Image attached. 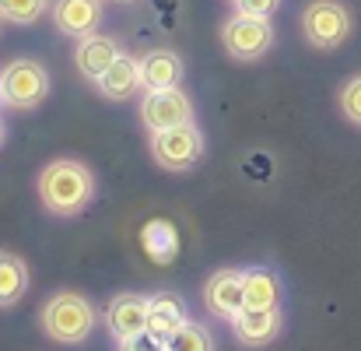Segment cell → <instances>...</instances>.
<instances>
[{
    "label": "cell",
    "instance_id": "16",
    "mask_svg": "<svg viewBox=\"0 0 361 351\" xmlns=\"http://www.w3.org/2000/svg\"><path fill=\"white\" fill-rule=\"evenodd\" d=\"M281 306V281L267 267L242 270V309H274Z\"/></svg>",
    "mask_w": 361,
    "mask_h": 351
},
{
    "label": "cell",
    "instance_id": "19",
    "mask_svg": "<svg viewBox=\"0 0 361 351\" xmlns=\"http://www.w3.org/2000/svg\"><path fill=\"white\" fill-rule=\"evenodd\" d=\"M165 351H214V338H211V331H207L204 323L186 320V323L172 334V341L165 345Z\"/></svg>",
    "mask_w": 361,
    "mask_h": 351
},
{
    "label": "cell",
    "instance_id": "4",
    "mask_svg": "<svg viewBox=\"0 0 361 351\" xmlns=\"http://www.w3.org/2000/svg\"><path fill=\"white\" fill-rule=\"evenodd\" d=\"M147 148L154 165H161L165 172H190L204 158V133L197 123H183V126L154 130Z\"/></svg>",
    "mask_w": 361,
    "mask_h": 351
},
{
    "label": "cell",
    "instance_id": "23",
    "mask_svg": "<svg viewBox=\"0 0 361 351\" xmlns=\"http://www.w3.org/2000/svg\"><path fill=\"white\" fill-rule=\"evenodd\" d=\"M116 345H120L116 351H165V345H161L158 338H151L147 331H144V334H133V338H123Z\"/></svg>",
    "mask_w": 361,
    "mask_h": 351
},
{
    "label": "cell",
    "instance_id": "20",
    "mask_svg": "<svg viewBox=\"0 0 361 351\" xmlns=\"http://www.w3.org/2000/svg\"><path fill=\"white\" fill-rule=\"evenodd\" d=\"M49 11V0H0V21L7 25H35Z\"/></svg>",
    "mask_w": 361,
    "mask_h": 351
},
{
    "label": "cell",
    "instance_id": "10",
    "mask_svg": "<svg viewBox=\"0 0 361 351\" xmlns=\"http://www.w3.org/2000/svg\"><path fill=\"white\" fill-rule=\"evenodd\" d=\"M123 46L116 35H106V32H92L85 39H78V49H74V64L78 71L88 78V81H99L116 60H120Z\"/></svg>",
    "mask_w": 361,
    "mask_h": 351
},
{
    "label": "cell",
    "instance_id": "12",
    "mask_svg": "<svg viewBox=\"0 0 361 351\" xmlns=\"http://www.w3.org/2000/svg\"><path fill=\"white\" fill-rule=\"evenodd\" d=\"M204 306L218 316V320H232L242 309V270H214L204 285Z\"/></svg>",
    "mask_w": 361,
    "mask_h": 351
},
{
    "label": "cell",
    "instance_id": "3",
    "mask_svg": "<svg viewBox=\"0 0 361 351\" xmlns=\"http://www.w3.org/2000/svg\"><path fill=\"white\" fill-rule=\"evenodd\" d=\"M49 88H53V78L39 60L18 56V60L0 67V106L4 109L28 113V109L46 102Z\"/></svg>",
    "mask_w": 361,
    "mask_h": 351
},
{
    "label": "cell",
    "instance_id": "25",
    "mask_svg": "<svg viewBox=\"0 0 361 351\" xmlns=\"http://www.w3.org/2000/svg\"><path fill=\"white\" fill-rule=\"evenodd\" d=\"M113 4H133V0H113Z\"/></svg>",
    "mask_w": 361,
    "mask_h": 351
},
{
    "label": "cell",
    "instance_id": "2",
    "mask_svg": "<svg viewBox=\"0 0 361 351\" xmlns=\"http://www.w3.org/2000/svg\"><path fill=\"white\" fill-rule=\"evenodd\" d=\"M39 323H42L49 341L81 345V341H88V334L95 327V309L78 292H56L53 299H46V306L39 313Z\"/></svg>",
    "mask_w": 361,
    "mask_h": 351
},
{
    "label": "cell",
    "instance_id": "18",
    "mask_svg": "<svg viewBox=\"0 0 361 351\" xmlns=\"http://www.w3.org/2000/svg\"><path fill=\"white\" fill-rule=\"evenodd\" d=\"M144 249H147V256H151L154 263H169V260L176 256V249H179V239H176L172 222H165V218L147 222V225H144Z\"/></svg>",
    "mask_w": 361,
    "mask_h": 351
},
{
    "label": "cell",
    "instance_id": "17",
    "mask_svg": "<svg viewBox=\"0 0 361 351\" xmlns=\"http://www.w3.org/2000/svg\"><path fill=\"white\" fill-rule=\"evenodd\" d=\"M28 292V263L18 253L0 249V306H18Z\"/></svg>",
    "mask_w": 361,
    "mask_h": 351
},
{
    "label": "cell",
    "instance_id": "7",
    "mask_svg": "<svg viewBox=\"0 0 361 351\" xmlns=\"http://www.w3.org/2000/svg\"><path fill=\"white\" fill-rule=\"evenodd\" d=\"M193 113H197L193 99L183 92V85L154 88V92H144V99H140V123L147 126V133L193 123Z\"/></svg>",
    "mask_w": 361,
    "mask_h": 351
},
{
    "label": "cell",
    "instance_id": "24",
    "mask_svg": "<svg viewBox=\"0 0 361 351\" xmlns=\"http://www.w3.org/2000/svg\"><path fill=\"white\" fill-rule=\"evenodd\" d=\"M4 137H7V130H4V119H0V148H4Z\"/></svg>",
    "mask_w": 361,
    "mask_h": 351
},
{
    "label": "cell",
    "instance_id": "13",
    "mask_svg": "<svg viewBox=\"0 0 361 351\" xmlns=\"http://www.w3.org/2000/svg\"><path fill=\"white\" fill-rule=\"evenodd\" d=\"M137 67H140V85H144V92L183 85V74H186L183 56L172 53V49H147L144 56H137Z\"/></svg>",
    "mask_w": 361,
    "mask_h": 351
},
{
    "label": "cell",
    "instance_id": "9",
    "mask_svg": "<svg viewBox=\"0 0 361 351\" xmlns=\"http://www.w3.org/2000/svg\"><path fill=\"white\" fill-rule=\"evenodd\" d=\"M228 323H232V334L245 348H263V345L277 341V334L284 331V313H281V306H274V309H239Z\"/></svg>",
    "mask_w": 361,
    "mask_h": 351
},
{
    "label": "cell",
    "instance_id": "15",
    "mask_svg": "<svg viewBox=\"0 0 361 351\" xmlns=\"http://www.w3.org/2000/svg\"><path fill=\"white\" fill-rule=\"evenodd\" d=\"M186 320H190V316H186V306H183L179 295H172V292L151 295V306H147V334H151V338H158L161 345H169L172 334H176Z\"/></svg>",
    "mask_w": 361,
    "mask_h": 351
},
{
    "label": "cell",
    "instance_id": "11",
    "mask_svg": "<svg viewBox=\"0 0 361 351\" xmlns=\"http://www.w3.org/2000/svg\"><path fill=\"white\" fill-rule=\"evenodd\" d=\"M147 306H151L147 295H137V292L116 295V299L106 306V327H109V334H113L116 341L133 338V334H144V331H147Z\"/></svg>",
    "mask_w": 361,
    "mask_h": 351
},
{
    "label": "cell",
    "instance_id": "22",
    "mask_svg": "<svg viewBox=\"0 0 361 351\" xmlns=\"http://www.w3.org/2000/svg\"><path fill=\"white\" fill-rule=\"evenodd\" d=\"M235 14H249V18H274L281 0H232Z\"/></svg>",
    "mask_w": 361,
    "mask_h": 351
},
{
    "label": "cell",
    "instance_id": "14",
    "mask_svg": "<svg viewBox=\"0 0 361 351\" xmlns=\"http://www.w3.org/2000/svg\"><path fill=\"white\" fill-rule=\"evenodd\" d=\"M95 88H99V95L102 99H109V102H126V99H133V95H140L144 92V85H140V67H137V56H130V53H120V60L95 81Z\"/></svg>",
    "mask_w": 361,
    "mask_h": 351
},
{
    "label": "cell",
    "instance_id": "6",
    "mask_svg": "<svg viewBox=\"0 0 361 351\" xmlns=\"http://www.w3.org/2000/svg\"><path fill=\"white\" fill-rule=\"evenodd\" d=\"M277 32H274V21L270 18H249V14H232L225 25H221V46L232 60L239 64H252L259 56L270 53Z\"/></svg>",
    "mask_w": 361,
    "mask_h": 351
},
{
    "label": "cell",
    "instance_id": "5",
    "mask_svg": "<svg viewBox=\"0 0 361 351\" xmlns=\"http://www.w3.org/2000/svg\"><path fill=\"white\" fill-rule=\"evenodd\" d=\"M351 28H355V18H351L348 4H341V0H312L302 11V35L316 49L344 46Z\"/></svg>",
    "mask_w": 361,
    "mask_h": 351
},
{
    "label": "cell",
    "instance_id": "8",
    "mask_svg": "<svg viewBox=\"0 0 361 351\" xmlns=\"http://www.w3.org/2000/svg\"><path fill=\"white\" fill-rule=\"evenodd\" d=\"M102 18H106L102 0H53V25L67 39H85L99 32Z\"/></svg>",
    "mask_w": 361,
    "mask_h": 351
},
{
    "label": "cell",
    "instance_id": "1",
    "mask_svg": "<svg viewBox=\"0 0 361 351\" xmlns=\"http://www.w3.org/2000/svg\"><path fill=\"white\" fill-rule=\"evenodd\" d=\"M35 194H39V201H42V208L49 215L74 218V215H81L92 204V197H95V176L78 158H56V162H49L39 172Z\"/></svg>",
    "mask_w": 361,
    "mask_h": 351
},
{
    "label": "cell",
    "instance_id": "21",
    "mask_svg": "<svg viewBox=\"0 0 361 351\" xmlns=\"http://www.w3.org/2000/svg\"><path fill=\"white\" fill-rule=\"evenodd\" d=\"M337 102H341V113H344V119H348V123H355V126H361V74L348 78V81L341 85Z\"/></svg>",
    "mask_w": 361,
    "mask_h": 351
}]
</instances>
